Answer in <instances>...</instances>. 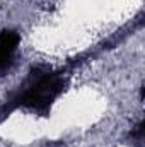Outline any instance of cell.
Masks as SVG:
<instances>
[{
    "label": "cell",
    "instance_id": "6da1fadb",
    "mask_svg": "<svg viewBox=\"0 0 145 147\" xmlns=\"http://www.w3.org/2000/svg\"><path fill=\"white\" fill-rule=\"evenodd\" d=\"M65 91V79L60 74H44L39 75L33 84H29L21 94L10 101L12 108H24L34 113H48L55 101Z\"/></svg>",
    "mask_w": 145,
    "mask_h": 147
},
{
    "label": "cell",
    "instance_id": "7a4b0ae2",
    "mask_svg": "<svg viewBox=\"0 0 145 147\" xmlns=\"http://www.w3.org/2000/svg\"><path fill=\"white\" fill-rule=\"evenodd\" d=\"M21 38L12 29H3L0 33V74H3L14 62Z\"/></svg>",
    "mask_w": 145,
    "mask_h": 147
}]
</instances>
